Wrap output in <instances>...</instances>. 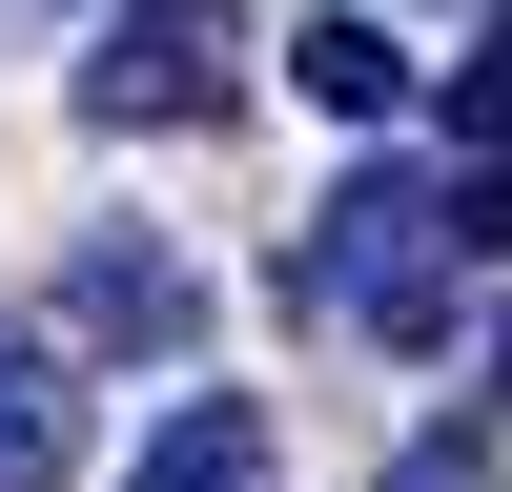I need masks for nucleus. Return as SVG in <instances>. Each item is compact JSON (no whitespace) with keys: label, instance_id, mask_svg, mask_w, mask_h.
Here are the masks:
<instances>
[{"label":"nucleus","instance_id":"obj_6","mask_svg":"<svg viewBox=\"0 0 512 492\" xmlns=\"http://www.w3.org/2000/svg\"><path fill=\"white\" fill-rule=\"evenodd\" d=\"M123 492H267V410H246V390H185V410L144 431Z\"/></svg>","mask_w":512,"mask_h":492},{"label":"nucleus","instance_id":"obj_8","mask_svg":"<svg viewBox=\"0 0 512 492\" xmlns=\"http://www.w3.org/2000/svg\"><path fill=\"white\" fill-rule=\"evenodd\" d=\"M390 492H492V431H410V451H390Z\"/></svg>","mask_w":512,"mask_h":492},{"label":"nucleus","instance_id":"obj_7","mask_svg":"<svg viewBox=\"0 0 512 492\" xmlns=\"http://www.w3.org/2000/svg\"><path fill=\"white\" fill-rule=\"evenodd\" d=\"M451 267H512V164H451Z\"/></svg>","mask_w":512,"mask_h":492},{"label":"nucleus","instance_id":"obj_3","mask_svg":"<svg viewBox=\"0 0 512 492\" xmlns=\"http://www.w3.org/2000/svg\"><path fill=\"white\" fill-rule=\"evenodd\" d=\"M41 349H62V369H185L205 349V267L164 226H82L62 287H41Z\"/></svg>","mask_w":512,"mask_h":492},{"label":"nucleus","instance_id":"obj_11","mask_svg":"<svg viewBox=\"0 0 512 492\" xmlns=\"http://www.w3.org/2000/svg\"><path fill=\"white\" fill-rule=\"evenodd\" d=\"M492 390H512V328H492Z\"/></svg>","mask_w":512,"mask_h":492},{"label":"nucleus","instance_id":"obj_5","mask_svg":"<svg viewBox=\"0 0 512 492\" xmlns=\"http://www.w3.org/2000/svg\"><path fill=\"white\" fill-rule=\"evenodd\" d=\"M82 472V369L41 328H0V492H62Z\"/></svg>","mask_w":512,"mask_h":492},{"label":"nucleus","instance_id":"obj_9","mask_svg":"<svg viewBox=\"0 0 512 492\" xmlns=\"http://www.w3.org/2000/svg\"><path fill=\"white\" fill-rule=\"evenodd\" d=\"M21 21H62V0H0V41H21Z\"/></svg>","mask_w":512,"mask_h":492},{"label":"nucleus","instance_id":"obj_4","mask_svg":"<svg viewBox=\"0 0 512 492\" xmlns=\"http://www.w3.org/2000/svg\"><path fill=\"white\" fill-rule=\"evenodd\" d=\"M287 82H308L328 123H410V82H431V62H410V21H369V0H328V21L287 41Z\"/></svg>","mask_w":512,"mask_h":492},{"label":"nucleus","instance_id":"obj_2","mask_svg":"<svg viewBox=\"0 0 512 492\" xmlns=\"http://www.w3.org/2000/svg\"><path fill=\"white\" fill-rule=\"evenodd\" d=\"M246 103V21L226 0H103L82 21V123L103 144H185V123Z\"/></svg>","mask_w":512,"mask_h":492},{"label":"nucleus","instance_id":"obj_1","mask_svg":"<svg viewBox=\"0 0 512 492\" xmlns=\"http://www.w3.org/2000/svg\"><path fill=\"white\" fill-rule=\"evenodd\" d=\"M287 308L369 328V349H451V185L431 164H349L287 246Z\"/></svg>","mask_w":512,"mask_h":492},{"label":"nucleus","instance_id":"obj_10","mask_svg":"<svg viewBox=\"0 0 512 492\" xmlns=\"http://www.w3.org/2000/svg\"><path fill=\"white\" fill-rule=\"evenodd\" d=\"M472 62H512V0H492V41H472Z\"/></svg>","mask_w":512,"mask_h":492}]
</instances>
